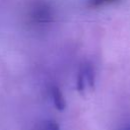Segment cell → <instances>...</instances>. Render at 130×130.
Listing matches in <instances>:
<instances>
[{
  "mask_svg": "<svg viewBox=\"0 0 130 130\" xmlns=\"http://www.w3.org/2000/svg\"><path fill=\"white\" fill-rule=\"evenodd\" d=\"M95 74L92 65L88 62H84L77 73L76 78V89L82 95H84L87 91H90L94 87Z\"/></svg>",
  "mask_w": 130,
  "mask_h": 130,
  "instance_id": "obj_1",
  "label": "cell"
},
{
  "mask_svg": "<svg viewBox=\"0 0 130 130\" xmlns=\"http://www.w3.org/2000/svg\"><path fill=\"white\" fill-rule=\"evenodd\" d=\"M32 8V17L35 20L38 22H48L51 20V10L46 3H37Z\"/></svg>",
  "mask_w": 130,
  "mask_h": 130,
  "instance_id": "obj_2",
  "label": "cell"
},
{
  "mask_svg": "<svg viewBox=\"0 0 130 130\" xmlns=\"http://www.w3.org/2000/svg\"><path fill=\"white\" fill-rule=\"evenodd\" d=\"M50 93H51V98L55 108L58 111H64V109L66 108V101L61 89L58 86L53 85L50 89Z\"/></svg>",
  "mask_w": 130,
  "mask_h": 130,
  "instance_id": "obj_3",
  "label": "cell"
},
{
  "mask_svg": "<svg viewBox=\"0 0 130 130\" xmlns=\"http://www.w3.org/2000/svg\"><path fill=\"white\" fill-rule=\"evenodd\" d=\"M117 0H89V5L91 7H99V6H103L109 3H113Z\"/></svg>",
  "mask_w": 130,
  "mask_h": 130,
  "instance_id": "obj_4",
  "label": "cell"
},
{
  "mask_svg": "<svg viewBox=\"0 0 130 130\" xmlns=\"http://www.w3.org/2000/svg\"><path fill=\"white\" fill-rule=\"evenodd\" d=\"M43 130H60V127L55 121H47L44 124Z\"/></svg>",
  "mask_w": 130,
  "mask_h": 130,
  "instance_id": "obj_5",
  "label": "cell"
},
{
  "mask_svg": "<svg viewBox=\"0 0 130 130\" xmlns=\"http://www.w3.org/2000/svg\"><path fill=\"white\" fill-rule=\"evenodd\" d=\"M122 130H130V125H129V126H126V127H125V128H123Z\"/></svg>",
  "mask_w": 130,
  "mask_h": 130,
  "instance_id": "obj_6",
  "label": "cell"
}]
</instances>
